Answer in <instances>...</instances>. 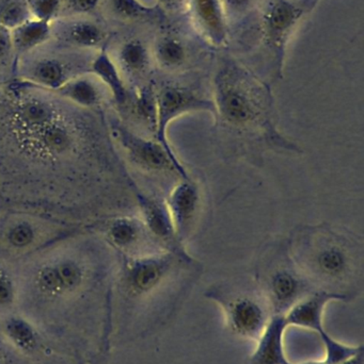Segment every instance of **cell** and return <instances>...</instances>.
I'll use <instances>...</instances> for the list:
<instances>
[{"label":"cell","mask_w":364,"mask_h":364,"mask_svg":"<svg viewBox=\"0 0 364 364\" xmlns=\"http://www.w3.org/2000/svg\"><path fill=\"white\" fill-rule=\"evenodd\" d=\"M303 14V6L288 0H279L269 8L265 16V28L269 40L279 45Z\"/></svg>","instance_id":"18"},{"label":"cell","mask_w":364,"mask_h":364,"mask_svg":"<svg viewBox=\"0 0 364 364\" xmlns=\"http://www.w3.org/2000/svg\"><path fill=\"white\" fill-rule=\"evenodd\" d=\"M286 241L293 260L314 291L348 301L363 290V245L356 235L333 225H305Z\"/></svg>","instance_id":"3"},{"label":"cell","mask_w":364,"mask_h":364,"mask_svg":"<svg viewBox=\"0 0 364 364\" xmlns=\"http://www.w3.org/2000/svg\"><path fill=\"white\" fill-rule=\"evenodd\" d=\"M212 100L215 107L216 125L222 132L298 153L299 147L278 130L271 95L243 70H222L216 77Z\"/></svg>","instance_id":"4"},{"label":"cell","mask_w":364,"mask_h":364,"mask_svg":"<svg viewBox=\"0 0 364 364\" xmlns=\"http://www.w3.org/2000/svg\"><path fill=\"white\" fill-rule=\"evenodd\" d=\"M119 68L124 81L128 78L137 79L145 74L149 68V53L140 41L124 43L119 51ZM126 83V82H125Z\"/></svg>","instance_id":"20"},{"label":"cell","mask_w":364,"mask_h":364,"mask_svg":"<svg viewBox=\"0 0 364 364\" xmlns=\"http://www.w3.org/2000/svg\"><path fill=\"white\" fill-rule=\"evenodd\" d=\"M113 149L130 181L145 177L175 176L192 178L177 156L171 155L160 142L126 127L113 108L104 113Z\"/></svg>","instance_id":"5"},{"label":"cell","mask_w":364,"mask_h":364,"mask_svg":"<svg viewBox=\"0 0 364 364\" xmlns=\"http://www.w3.org/2000/svg\"><path fill=\"white\" fill-rule=\"evenodd\" d=\"M32 18L28 4L23 2H9L0 10V25L13 30Z\"/></svg>","instance_id":"26"},{"label":"cell","mask_w":364,"mask_h":364,"mask_svg":"<svg viewBox=\"0 0 364 364\" xmlns=\"http://www.w3.org/2000/svg\"><path fill=\"white\" fill-rule=\"evenodd\" d=\"M19 299L17 263L0 256V310L10 309Z\"/></svg>","instance_id":"24"},{"label":"cell","mask_w":364,"mask_h":364,"mask_svg":"<svg viewBox=\"0 0 364 364\" xmlns=\"http://www.w3.org/2000/svg\"><path fill=\"white\" fill-rule=\"evenodd\" d=\"M333 301H337L333 295L316 291L301 299L284 316L288 326L292 325V326L301 327V328L314 331L318 336L321 341L324 343L325 350H326L324 363L328 364L341 363L363 350V346L352 348V346H343L333 340L325 331L323 327V314L327 304Z\"/></svg>","instance_id":"10"},{"label":"cell","mask_w":364,"mask_h":364,"mask_svg":"<svg viewBox=\"0 0 364 364\" xmlns=\"http://www.w3.org/2000/svg\"><path fill=\"white\" fill-rule=\"evenodd\" d=\"M56 93L81 108L105 113L113 107V97L108 87L93 73L75 77Z\"/></svg>","instance_id":"15"},{"label":"cell","mask_w":364,"mask_h":364,"mask_svg":"<svg viewBox=\"0 0 364 364\" xmlns=\"http://www.w3.org/2000/svg\"><path fill=\"white\" fill-rule=\"evenodd\" d=\"M322 364L328 363H325L324 361H323ZM331 364H364L363 350H361L360 352L357 353L356 355H354V356L350 357V358L346 359V360L341 361V363Z\"/></svg>","instance_id":"32"},{"label":"cell","mask_w":364,"mask_h":364,"mask_svg":"<svg viewBox=\"0 0 364 364\" xmlns=\"http://www.w3.org/2000/svg\"><path fill=\"white\" fill-rule=\"evenodd\" d=\"M156 125L154 139L160 142L171 155L177 156L169 143L168 126L175 119L188 113L209 112L215 114L212 100L203 98L192 90L177 85H167L155 93Z\"/></svg>","instance_id":"11"},{"label":"cell","mask_w":364,"mask_h":364,"mask_svg":"<svg viewBox=\"0 0 364 364\" xmlns=\"http://www.w3.org/2000/svg\"><path fill=\"white\" fill-rule=\"evenodd\" d=\"M89 227L122 259L139 258L165 252L150 232L138 211L117 214Z\"/></svg>","instance_id":"9"},{"label":"cell","mask_w":364,"mask_h":364,"mask_svg":"<svg viewBox=\"0 0 364 364\" xmlns=\"http://www.w3.org/2000/svg\"><path fill=\"white\" fill-rule=\"evenodd\" d=\"M110 6L115 14L126 18L139 16L145 10L138 0H110Z\"/></svg>","instance_id":"28"},{"label":"cell","mask_w":364,"mask_h":364,"mask_svg":"<svg viewBox=\"0 0 364 364\" xmlns=\"http://www.w3.org/2000/svg\"><path fill=\"white\" fill-rule=\"evenodd\" d=\"M79 228L44 214L6 210L0 222V256L19 264Z\"/></svg>","instance_id":"7"},{"label":"cell","mask_w":364,"mask_h":364,"mask_svg":"<svg viewBox=\"0 0 364 364\" xmlns=\"http://www.w3.org/2000/svg\"><path fill=\"white\" fill-rule=\"evenodd\" d=\"M288 323L284 316H273L261 336L251 357V364H290L284 352V333Z\"/></svg>","instance_id":"16"},{"label":"cell","mask_w":364,"mask_h":364,"mask_svg":"<svg viewBox=\"0 0 364 364\" xmlns=\"http://www.w3.org/2000/svg\"><path fill=\"white\" fill-rule=\"evenodd\" d=\"M104 36L102 28L92 21H74L64 30L66 40L79 48H96L102 44Z\"/></svg>","instance_id":"23"},{"label":"cell","mask_w":364,"mask_h":364,"mask_svg":"<svg viewBox=\"0 0 364 364\" xmlns=\"http://www.w3.org/2000/svg\"><path fill=\"white\" fill-rule=\"evenodd\" d=\"M4 212H6V210L0 207V222H1L2 218H4Z\"/></svg>","instance_id":"33"},{"label":"cell","mask_w":364,"mask_h":364,"mask_svg":"<svg viewBox=\"0 0 364 364\" xmlns=\"http://www.w3.org/2000/svg\"><path fill=\"white\" fill-rule=\"evenodd\" d=\"M177 239H190L202 211V191L194 179H180L165 199Z\"/></svg>","instance_id":"12"},{"label":"cell","mask_w":364,"mask_h":364,"mask_svg":"<svg viewBox=\"0 0 364 364\" xmlns=\"http://www.w3.org/2000/svg\"><path fill=\"white\" fill-rule=\"evenodd\" d=\"M135 193L139 215L157 243L168 252L189 255L177 239L165 199L145 191L135 190Z\"/></svg>","instance_id":"13"},{"label":"cell","mask_w":364,"mask_h":364,"mask_svg":"<svg viewBox=\"0 0 364 364\" xmlns=\"http://www.w3.org/2000/svg\"><path fill=\"white\" fill-rule=\"evenodd\" d=\"M254 284L269 303L273 316H286L313 290L288 250V241L265 245L254 267Z\"/></svg>","instance_id":"6"},{"label":"cell","mask_w":364,"mask_h":364,"mask_svg":"<svg viewBox=\"0 0 364 364\" xmlns=\"http://www.w3.org/2000/svg\"><path fill=\"white\" fill-rule=\"evenodd\" d=\"M200 273V265L190 255L165 250L121 258L113 282L121 299L147 312L156 331L177 316Z\"/></svg>","instance_id":"2"},{"label":"cell","mask_w":364,"mask_h":364,"mask_svg":"<svg viewBox=\"0 0 364 364\" xmlns=\"http://www.w3.org/2000/svg\"><path fill=\"white\" fill-rule=\"evenodd\" d=\"M156 55L160 63L165 68H177L185 62L186 49L177 38H165L158 44Z\"/></svg>","instance_id":"25"},{"label":"cell","mask_w":364,"mask_h":364,"mask_svg":"<svg viewBox=\"0 0 364 364\" xmlns=\"http://www.w3.org/2000/svg\"><path fill=\"white\" fill-rule=\"evenodd\" d=\"M13 48L12 32L10 29L0 25V57L6 55Z\"/></svg>","instance_id":"30"},{"label":"cell","mask_w":364,"mask_h":364,"mask_svg":"<svg viewBox=\"0 0 364 364\" xmlns=\"http://www.w3.org/2000/svg\"><path fill=\"white\" fill-rule=\"evenodd\" d=\"M90 72L93 73L108 87L113 97V110H118L126 104L130 90L126 85L117 64L107 51H100L92 59Z\"/></svg>","instance_id":"17"},{"label":"cell","mask_w":364,"mask_h":364,"mask_svg":"<svg viewBox=\"0 0 364 364\" xmlns=\"http://www.w3.org/2000/svg\"><path fill=\"white\" fill-rule=\"evenodd\" d=\"M194 13L201 25L215 41L224 36V21L219 0H194Z\"/></svg>","instance_id":"22"},{"label":"cell","mask_w":364,"mask_h":364,"mask_svg":"<svg viewBox=\"0 0 364 364\" xmlns=\"http://www.w3.org/2000/svg\"><path fill=\"white\" fill-rule=\"evenodd\" d=\"M66 6L74 13H89L100 4V0H66Z\"/></svg>","instance_id":"29"},{"label":"cell","mask_w":364,"mask_h":364,"mask_svg":"<svg viewBox=\"0 0 364 364\" xmlns=\"http://www.w3.org/2000/svg\"><path fill=\"white\" fill-rule=\"evenodd\" d=\"M205 296L219 305L229 331L243 340L258 342L273 316L254 282H219L209 287Z\"/></svg>","instance_id":"8"},{"label":"cell","mask_w":364,"mask_h":364,"mask_svg":"<svg viewBox=\"0 0 364 364\" xmlns=\"http://www.w3.org/2000/svg\"><path fill=\"white\" fill-rule=\"evenodd\" d=\"M83 66L55 57L41 58L19 70L16 79L49 91H58L66 82L79 75L89 73Z\"/></svg>","instance_id":"14"},{"label":"cell","mask_w":364,"mask_h":364,"mask_svg":"<svg viewBox=\"0 0 364 364\" xmlns=\"http://www.w3.org/2000/svg\"><path fill=\"white\" fill-rule=\"evenodd\" d=\"M0 207L89 227L137 212L105 114L14 79L0 87Z\"/></svg>","instance_id":"1"},{"label":"cell","mask_w":364,"mask_h":364,"mask_svg":"<svg viewBox=\"0 0 364 364\" xmlns=\"http://www.w3.org/2000/svg\"><path fill=\"white\" fill-rule=\"evenodd\" d=\"M51 23L36 18L28 19L11 30L13 48L19 53H28L43 44L51 36Z\"/></svg>","instance_id":"19"},{"label":"cell","mask_w":364,"mask_h":364,"mask_svg":"<svg viewBox=\"0 0 364 364\" xmlns=\"http://www.w3.org/2000/svg\"><path fill=\"white\" fill-rule=\"evenodd\" d=\"M165 4H170V2L175 1V0H162Z\"/></svg>","instance_id":"34"},{"label":"cell","mask_w":364,"mask_h":364,"mask_svg":"<svg viewBox=\"0 0 364 364\" xmlns=\"http://www.w3.org/2000/svg\"><path fill=\"white\" fill-rule=\"evenodd\" d=\"M224 1L228 9L237 12V11L248 8L254 0H224Z\"/></svg>","instance_id":"31"},{"label":"cell","mask_w":364,"mask_h":364,"mask_svg":"<svg viewBox=\"0 0 364 364\" xmlns=\"http://www.w3.org/2000/svg\"><path fill=\"white\" fill-rule=\"evenodd\" d=\"M63 0H30L28 2L32 18L51 23L61 9Z\"/></svg>","instance_id":"27"},{"label":"cell","mask_w":364,"mask_h":364,"mask_svg":"<svg viewBox=\"0 0 364 364\" xmlns=\"http://www.w3.org/2000/svg\"><path fill=\"white\" fill-rule=\"evenodd\" d=\"M4 333L21 352L30 354L38 348L40 340L31 324L21 316H11L4 325Z\"/></svg>","instance_id":"21"}]
</instances>
